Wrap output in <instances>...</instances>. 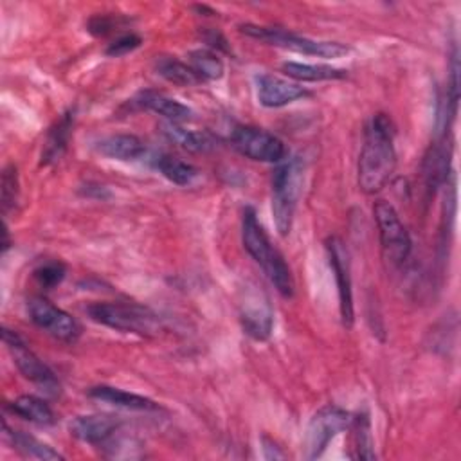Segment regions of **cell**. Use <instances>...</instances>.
Masks as SVG:
<instances>
[{
	"label": "cell",
	"instance_id": "20",
	"mask_svg": "<svg viewBox=\"0 0 461 461\" xmlns=\"http://www.w3.org/2000/svg\"><path fill=\"white\" fill-rule=\"evenodd\" d=\"M7 409L13 414H16L34 425L49 427V425L56 423V414H54L52 407L43 398H38L34 394H22V396L14 398L11 403H7Z\"/></svg>",
	"mask_w": 461,
	"mask_h": 461
},
{
	"label": "cell",
	"instance_id": "14",
	"mask_svg": "<svg viewBox=\"0 0 461 461\" xmlns=\"http://www.w3.org/2000/svg\"><path fill=\"white\" fill-rule=\"evenodd\" d=\"M306 95L308 90L297 83L272 74L256 76V97L265 108H281Z\"/></svg>",
	"mask_w": 461,
	"mask_h": 461
},
{
	"label": "cell",
	"instance_id": "26",
	"mask_svg": "<svg viewBox=\"0 0 461 461\" xmlns=\"http://www.w3.org/2000/svg\"><path fill=\"white\" fill-rule=\"evenodd\" d=\"M189 65L200 76L202 81H214L223 76V61L209 49H196L189 52Z\"/></svg>",
	"mask_w": 461,
	"mask_h": 461
},
{
	"label": "cell",
	"instance_id": "12",
	"mask_svg": "<svg viewBox=\"0 0 461 461\" xmlns=\"http://www.w3.org/2000/svg\"><path fill=\"white\" fill-rule=\"evenodd\" d=\"M326 254L330 267L333 270L339 292V310L344 328H351L355 321L353 310V290H351V261L346 243L339 236H330L326 240Z\"/></svg>",
	"mask_w": 461,
	"mask_h": 461
},
{
	"label": "cell",
	"instance_id": "24",
	"mask_svg": "<svg viewBox=\"0 0 461 461\" xmlns=\"http://www.w3.org/2000/svg\"><path fill=\"white\" fill-rule=\"evenodd\" d=\"M351 429V459H375V448H373V432H371V420L367 412H360L355 418H351L349 423Z\"/></svg>",
	"mask_w": 461,
	"mask_h": 461
},
{
	"label": "cell",
	"instance_id": "25",
	"mask_svg": "<svg viewBox=\"0 0 461 461\" xmlns=\"http://www.w3.org/2000/svg\"><path fill=\"white\" fill-rule=\"evenodd\" d=\"M155 70L158 76H162L166 81L178 85V86H191L200 83V76L191 68V65L171 58V56H162L155 61Z\"/></svg>",
	"mask_w": 461,
	"mask_h": 461
},
{
	"label": "cell",
	"instance_id": "16",
	"mask_svg": "<svg viewBox=\"0 0 461 461\" xmlns=\"http://www.w3.org/2000/svg\"><path fill=\"white\" fill-rule=\"evenodd\" d=\"M140 108H146V110H151L158 115H162L166 121L169 122H185L191 119L193 112L189 106H185L184 103L162 94V92H157V90H144L140 92L135 99H133Z\"/></svg>",
	"mask_w": 461,
	"mask_h": 461
},
{
	"label": "cell",
	"instance_id": "6",
	"mask_svg": "<svg viewBox=\"0 0 461 461\" xmlns=\"http://www.w3.org/2000/svg\"><path fill=\"white\" fill-rule=\"evenodd\" d=\"M373 214L378 229L382 258L391 268H400L411 256V236L402 223L396 209L389 202L378 200L373 207Z\"/></svg>",
	"mask_w": 461,
	"mask_h": 461
},
{
	"label": "cell",
	"instance_id": "10",
	"mask_svg": "<svg viewBox=\"0 0 461 461\" xmlns=\"http://www.w3.org/2000/svg\"><path fill=\"white\" fill-rule=\"evenodd\" d=\"M27 313L40 330L47 331L61 342H76L81 335L79 322L43 295H32L27 301Z\"/></svg>",
	"mask_w": 461,
	"mask_h": 461
},
{
	"label": "cell",
	"instance_id": "17",
	"mask_svg": "<svg viewBox=\"0 0 461 461\" xmlns=\"http://www.w3.org/2000/svg\"><path fill=\"white\" fill-rule=\"evenodd\" d=\"M94 148L103 157H108L113 160H122V162L137 160L146 151L144 142L133 133H115V135L101 137L94 144Z\"/></svg>",
	"mask_w": 461,
	"mask_h": 461
},
{
	"label": "cell",
	"instance_id": "3",
	"mask_svg": "<svg viewBox=\"0 0 461 461\" xmlns=\"http://www.w3.org/2000/svg\"><path fill=\"white\" fill-rule=\"evenodd\" d=\"M86 312L92 321L122 333L151 337L160 330L158 317L149 308L137 303H94Z\"/></svg>",
	"mask_w": 461,
	"mask_h": 461
},
{
	"label": "cell",
	"instance_id": "18",
	"mask_svg": "<svg viewBox=\"0 0 461 461\" xmlns=\"http://www.w3.org/2000/svg\"><path fill=\"white\" fill-rule=\"evenodd\" d=\"M88 396L97 402H104L113 407L130 409V411H157L158 409L157 402H153L146 396L119 389V387H112V385H94L88 389Z\"/></svg>",
	"mask_w": 461,
	"mask_h": 461
},
{
	"label": "cell",
	"instance_id": "1",
	"mask_svg": "<svg viewBox=\"0 0 461 461\" xmlns=\"http://www.w3.org/2000/svg\"><path fill=\"white\" fill-rule=\"evenodd\" d=\"M396 169L394 128L385 113H375L364 130L358 155V187L375 194L382 191Z\"/></svg>",
	"mask_w": 461,
	"mask_h": 461
},
{
	"label": "cell",
	"instance_id": "32",
	"mask_svg": "<svg viewBox=\"0 0 461 461\" xmlns=\"http://www.w3.org/2000/svg\"><path fill=\"white\" fill-rule=\"evenodd\" d=\"M115 27H117V18L106 16V14L94 16V18H90V22H88V31H90L92 34H95V36H104V34L112 32Z\"/></svg>",
	"mask_w": 461,
	"mask_h": 461
},
{
	"label": "cell",
	"instance_id": "34",
	"mask_svg": "<svg viewBox=\"0 0 461 461\" xmlns=\"http://www.w3.org/2000/svg\"><path fill=\"white\" fill-rule=\"evenodd\" d=\"M9 247H11V241H9V229H7V225L4 223V241H2V252L5 254Z\"/></svg>",
	"mask_w": 461,
	"mask_h": 461
},
{
	"label": "cell",
	"instance_id": "30",
	"mask_svg": "<svg viewBox=\"0 0 461 461\" xmlns=\"http://www.w3.org/2000/svg\"><path fill=\"white\" fill-rule=\"evenodd\" d=\"M0 198H2V211L7 212L13 209L18 202V173L13 164L5 166L2 171V182H0Z\"/></svg>",
	"mask_w": 461,
	"mask_h": 461
},
{
	"label": "cell",
	"instance_id": "33",
	"mask_svg": "<svg viewBox=\"0 0 461 461\" xmlns=\"http://www.w3.org/2000/svg\"><path fill=\"white\" fill-rule=\"evenodd\" d=\"M263 456L267 459H285L286 454L277 447V443L267 436H263Z\"/></svg>",
	"mask_w": 461,
	"mask_h": 461
},
{
	"label": "cell",
	"instance_id": "19",
	"mask_svg": "<svg viewBox=\"0 0 461 461\" xmlns=\"http://www.w3.org/2000/svg\"><path fill=\"white\" fill-rule=\"evenodd\" d=\"M72 128H74V112H65L49 130L45 144H43V151H41V164L49 166L58 162L63 153L67 151L70 135H72Z\"/></svg>",
	"mask_w": 461,
	"mask_h": 461
},
{
	"label": "cell",
	"instance_id": "29",
	"mask_svg": "<svg viewBox=\"0 0 461 461\" xmlns=\"http://www.w3.org/2000/svg\"><path fill=\"white\" fill-rule=\"evenodd\" d=\"M65 272H67V268L61 261H45V263H41L40 267L34 268L32 277L36 279V283L41 288L50 290V288L58 286L63 281Z\"/></svg>",
	"mask_w": 461,
	"mask_h": 461
},
{
	"label": "cell",
	"instance_id": "23",
	"mask_svg": "<svg viewBox=\"0 0 461 461\" xmlns=\"http://www.w3.org/2000/svg\"><path fill=\"white\" fill-rule=\"evenodd\" d=\"M281 70L295 79V81H333L344 79L348 70L337 68L331 65H317V63H299V61H285Z\"/></svg>",
	"mask_w": 461,
	"mask_h": 461
},
{
	"label": "cell",
	"instance_id": "31",
	"mask_svg": "<svg viewBox=\"0 0 461 461\" xmlns=\"http://www.w3.org/2000/svg\"><path fill=\"white\" fill-rule=\"evenodd\" d=\"M140 43H142L140 36H137V34H133V32H124V34H119V36L106 47V54H108V56H113V58L124 56V54L135 50Z\"/></svg>",
	"mask_w": 461,
	"mask_h": 461
},
{
	"label": "cell",
	"instance_id": "13",
	"mask_svg": "<svg viewBox=\"0 0 461 461\" xmlns=\"http://www.w3.org/2000/svg\"><path fill=\"white\" fill-rule=\"evenodd\" d=\"M450 158H452V140L448 133H438L436 140L430 144V148L425 153L421 173H423V184L429 196H434V193L447 184L448 171H450Z\"/></svg>",
	"mask_w": 461,
	"mask_h": 461
},
{
	"label": "cell",
	"instance_id": "28",
	"mask_svg": "<svg viewBox=\"0 0 461 461\" xmlns=\"http://www.w3.org/2000/svg\"><path fill=\"white\" fill-rule=\"evenodd\" d=\"M106 448V456L108 457H117V459H124V457H140V445L133 439V438H124V436H112L108 438L103 445Z\"/></svg>",
	"mask_w": 461,
	"mask_h": 461
},
{
	"label": "cell",
	"instance_id": "8",
	"mask_svg": "<svg viewBox=\"0 0 461 461\" xmlns=\"http://www.w3.org/2000/svg\"><path fill=\"white\" fill-rule=\"evenodd\" d=\"M351 414L339 405L321 407L310 420L304 436V456L306 459H317L322 456L326 447L335 436L349 429Z\"/></svg>",
	"mask_w": 461,
	"mask_h": 461
},
{
	"label": "cell",
	"instance_id": "21",
	"mask_svg": "<svg viewBox=\"0 0 461 461\" xmlns=\"http://www.w3.org/2000/svg\"><path fill=\"white\" fill-rule=\"evenodd\" d=\"M162 131L164 135L178 144L180 148L193 151V153H200V151H209L216 146V139L209 133V131H193V130H185L182 128V124L178 122H169L166 121L162 124Z\"/></svg>",
	"mask_w": 461,
	"mask_h": 461
},
{
	"label": "cell",
	"instance_id": "22",
	"mask_svg": "<svg viewBox=\"0 0 461 461\" xmlns=\"http://www.w3.org/2000/svg\"><path fill=\"white\" fill-rule=\"evenodd\" d=\"M4 430L5 436L9 438L11 445L23 454L25 457H32V459H43V461H54V459H63V456L54 450L50 445L43 443L41 439L23 432V430H16V429H9L7 423H4Z\"/></svg>",
	"mask_w": 461,
	"mask_h": 461
},
{
	"label": "cell",
	"instance_id": "4",
	"mask_svg": "<svg viewBox=\"0 0 461 461\" xmlns=\"http://www.w3.org/2000/svg\"><path fill=\"white\" fill-rule=\"evenodd\" d=\"M303 184V166L299 158L279 162L272 175V214L274 223L281 236H286L292 229L294 212L297 207Z\"/></svg>",
	"mask_w": 461,
	"mask_h": 461
},
{
	"label": "cell",
	"instance_id": "15",
	"mask_svg": "<svg viewBox=\"0 0 461 461\" xmlns=\"http://www.w3.org/2000/svg\"><path fill=\"white\" fill-rule=\"evenodd\" d=\"M121 427V420L113 414H104V412H95V414H81L76 416L68 430L70 434L90 445H103L108 438H112Z\"/></svg>",
	"mask_w": 461,
	"mask_h": 461
},
{
	"label": "cell",
	"instance_id": "9",
	"mask_svg": "<svg viewBox=\"0 0 461 461\" xmlns=\"http://www.w3.org/2000/svg\"><path fill=\"white\" fill-rule=\"evenodd\" d=\"M230 142L241 155L256 162L279 164L286 157L285 142L261 128L238 126L230 135Z\"/></svg>",
	"mask_w": 461,
	"mask_h": 461
},
{
	"label": "cell",
	"instance_id": "5",
	"mask_svg": "<svg viewBox=\"0 0 461 461\" xmlns=\"http://www.w3.org/2000/svg\"><path fill=\"white\" fill-rule=\"evenodd\" d=\"M240 31L254 40L265 41L268 45L292 50L297 54L306 56H317V58H340L349 52V47L340 41H322V40H312L306 36L294 34L281 27H265V25H254V23H243L240 25Z\"/></svg>",
	"mask_w": 461,
	"mask_h": 461
},
{
	"label": "cell",
	"instance_id": "7",
	"mask_svg": "<svg viewBox=\"0 0 461 461\" xmlns=\"http://www.w3.org/2000/svg\"><path fill=\"white\" fill-rule=\"evenodd\" d=\"M2 339H4L5 346L11 349L13 360L16 364L18 371L22 373V376L27 378L29 382H32L38 387V391H41L45 396H50V398L59 396L61 384H59L58 376L34 351L29 349L27 342L16 331H13L9 328L2 330Z\"/></svg>",
	"mask_w": 461,
	"mask_h": 461
},
{
	"label": "cell",
	"instance_id": "11",
	"mask_svg": "<svg viewBox=\"0 0 461 461\" xmlns=\"http://www.w3.org/2000/svg\"><path fill=\"white\" fill-rule=\"evenodd\" d=\"M240 322L254 340H267L274 326V312L268 295L256 285L245 286L240 297Z\"/></svg>",
	"mask_w": 461,
	"mask_h": 461
},
{
	"label": "cell",
	"instance_id": "27",
	"mask_svg": "<svg viewBox=\"0 0 461 461\" xmlns=\"http://www.w3.org/2000/svg\"><path fill=\"white\" fill-rule=\"evenodd\" d=\"M157 167L169 182H173L176 185H189L198 175V169L193 164H189L178 157H171V155L158 157Z\"/></svg>",
	"mask_w": 461,
	"mask_h": 461
},
{
	"label": "cell",
	"instance_id": "2",
	"mask_svg": "<svg viewBox=\"0 0 461 461\" xmlns=\"http://www.w3.org/2000/svg\"><path fill=\"white\" fill-rule=\"evenodd\" d=\"M241 241L249 256L263 268L268 281L283 297L294 295V277L281 256V252L272 245L265 229L258 221V214L252 207H245L241 216Z\"/></svg>",
	"mask_w": 461,
	"mask_h": 461
}]
</instances>
